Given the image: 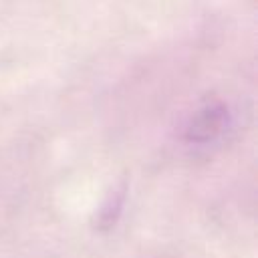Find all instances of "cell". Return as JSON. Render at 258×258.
I'll list each match as a JSON object with an SVG mask.
<instances>
[{
  "label": "cell",
  "instance_id": "cell-1",
  "mask_svg": "<svg viewBox=\"0 0 258 258\" xmlns=\"http://www.w3.org/2000/svg\"><path fill=\"white\" fill-rule=\"evenodd\" d=\"M220 127H222L220 113L214 111V109H208V111H204V113L196 119V123H194V127H191V139H196V141H206V139H210Z\"/></svg>",
  "mask_w": 258,
  "mask_h": 258
}]
</instances>
